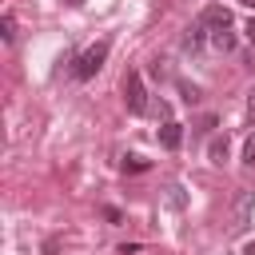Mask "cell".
I'll return each instance as SVG.
<instances>
[{
  "label": "cell",
  "instance_id": "cell-13",
  "mask_svg": "<svg viewBox=\"0 0 255 255\" xmlns=\"http://www.w3.org/2000/svg\"><path fill=\"white\" fill-rule=\"evenodd\" d=\"M239 4H247V8H255V0H239Z\"/></svg>",
  "mask_w": 255,
  "mask_h": 255
},
{
  "label": "cell",
  "instance_id": "cell-12",
  "mask_svg": "<svg viewBox=\"0 0 255 255\" xmlns=\"http://www.w3.org/2000/svg\"><path fill=\"white\" fill-rule=\"evenodd\" d=\"M243 255H255V243H247V247H243Z\"/></svg>",
  "mask_w": 255,
  "mask_h": 255
},
{
  "label": "cell",
  "instance_id": "cell-3",
  "mask_svg": "<svg viewBox=\"0 0 255 255\" xmlns=\"http://www.w3.org/2000/svg\"><path fill=\"white\" fill-rule=\"evenodd\" d=\"M199 24L215 36V32H223V28H231V12L223 8V4H207L203 12H199Z\"/></svg>",
  "mask_w": 255,
  "mask_h": 255
},
{
  "label": "cell",
  "instance_id": "cell-7",
  "mask_svg": "<svg viewBox=\"0 0 255 255\" xmlns=\"http://www.w3.org/2000/svg\"><path fill=\"white\" fill-rule=\"evenodd\" d=\"M0 36H4L8 44L16 40V16H12V12H4V20H0Z\"/></svg>",
  "mask_w": 255,
  "mask_h": 255
},
{
  "label": "cell",
  "instance_id": "cell-1",
  "mask_svg": "<svg viewBox=\"0 0 255 255\" xmlns=\"http://www.w3.org/2000/svg\"><path fill=\"white\" fill-rule=\"evenodd\" d=\"M104 60H108V40H96L80 60H76V68H72V76L76 80H92L100 68H104Z\"/></svg>",
  "mask_w": 255,
  "mask_h": 255
},
{
  "label": "cell",
  "instance_id": "cell-6",
  "mask_svg": "<svg viewBox=\"0 0 255 255\" xmlns=\"http://www.w3.org/2000/svg\"><path fill=\"white\" fill-rule=\"evenodd\" d=\"M211 44H215L219 52H231V48H235V32H231V28H223V32H215V36H211Z\"/></svg>",
  "mask_w": 255,
  "mask_h": 255
},
{
  "label": "cell",
  "instance_id": "cell-5",
  "mask_svg": "<svg viewBox=\"0 0 255 255\" xmlns=\"http://www.w3.org/2000/svg\"><path fill=\"white\" fill-rule=\"evenodd\" d=\"M159 143H163V147H167V151H175V147H179V143H183V128H179V124H175V120H167V124H163V128H159Z\"/></svg>",
  "mask_w": 255,
  "mask_h": 255
},
{
  "label": "cell",
  "instance_id": "cell-14",
  "mask_svg": "<svg viewBox=\"0 0 255 255\" xmlns=\"http://www.w3.org/2000/svg\"><path fill=\"white\" fill-rule=\"evenodd\" d=\"M68 4H84V0H68Z\"/></svg>",
  "mask_w": 255,
  "mask_h": 255
},
{
  "label": "cell",
  "instance_id": "cell-10",
  "mask_svg": "<svg viewBox=\"0 0 255 255\" xmlns=\"http://www.w3.org/2000/svg\"><path fill=\"white\" fill-rule=\"evenodd\" d=\"M243 159L255 163V135H247V143H243Z\"/></svg>",
  "mask_w": 255,
  "mask_h": 255
},
{
  "label": "cell",
  "instance_id": "cell-11",
  "mask_svg": "<svg viewBox=\"0 0 255 255\" xmlns=\"http://www.w3.org/2000/svg\"><path fill=\"white\" fill-rule=\"evenodd\" d=\"M243 32H247V40L255 44V20H247V28H243Z\"/></svg>",
  "mask_w": 255,
  "mask_h": 255
},
{
  "label": "cell",
  "instance_id": "cell-4",
  "mask_svg": "<svg viewBox=\"0 0 255 255\" xmlns=\"http://www.w3.org/2000/svg\"><path fill=\"white\" fill-rule=\"evenodd\" d=\"M251 207H255V191H243L239 203H235V223H231L235 231H243V227L251 223Z\"/></svg>",
  "mask_w": 255,
  "mask_h": 255
},
{
  "label": "cell",
  "instance_id": "cell-9",
  "mask_svg": "<svg viewBox=\"0 0 255 255\" xmlns=\"http://www.w3.org/2000/svg\"><path fill=\"white\" fill-rule=\"evenodd\" d=\"M124 167H128V171H143V167H147V159H139V155H128V159H124Z\"/></svg>",
  "mask_w": 255,
  "mask_h": 255
},
{
  "label": "cell",
  "instance_id": "cell-8",
  "mask_svg": "<svg viewBox=\"0 0 255 255\" xmlns=\"http://www.w3.org/2000/svg\"><path fill=\"white\" fill-rule=\"evenodd\" d=\"M207 155H211V163H223V159H227V139H211Z\"/></svg>",
  "mask_w": 255,
  "mask_h": 255
},
{
  "label": "cell",
  "instance_id": "cell-2",
  "mask_svg": "<svg viewBox=\"0 0 255 255\" xmlns=\"http://www.w3.org/2000/svg\"><path fill=\"white\" fill-rule=\"evenodd\" d=\"M124 104L131 116H143L147 112V88H143V76L139 72H128L124 76Z\"/></svg>",
  "mask_w": 255,
  "mask_h": 255
}]
</instances>
